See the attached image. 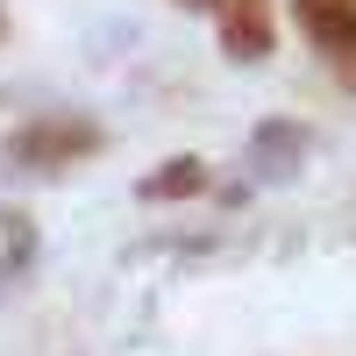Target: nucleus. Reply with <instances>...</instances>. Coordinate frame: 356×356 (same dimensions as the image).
<instances>
[{
  "label": "nucleus",
  "mask_w": 356,
  "mask_h": 356,
  "mask_svg": "<svg viewBox=\"0 0 356 356\" xmlns=\"http://www.w3.org/2000/svg\"><path fill=\"white\" fill-rule=\"evenodd\" d=\"M0 36H8V15H0Z\"/></svg>",
  "instance_id": "7"
},
{
  "label": "nucleus",
  "mask_w": 356,
  "mask_h": 356,
  "mask_svg": "<svg viewBox=\"0 0 356 356\" xmlns=\"http://www.w3.org/2000/svg\"><path fill=\"white\" fill-rule=\"evenodd\" d=\"M292 22L307 29V43L335 72V86L356 93V0H292Z\"/></svg>",
  "instance_id": "2"
},
{
  "label": "nucleus",
  "mask_w": 356,
  "mask_h": 356,
  "mask_svg": "<svg viewBox=\"0 0 356 356\" xmlns=\"http://www.w3.org/2000/svg\"><path fill=\"white\" fill-rule=\"evenodd\" d=\"M307 150H314V136H307L300 122H264V129L250 136V171L278 186V178H292V171L307 164Z\"/></svg>",
  "instance_id": "4"
},
{
  "label": "nucleus",
  "mask_w": 356,
  "mask_h": 356,
  "mask_svg": "<svg viewBox=\"0 0 356 356\" xmlns=\"http://www.w3.org/2000/svg\"><path fill=\"white\" fill-rule=\"evenodd\" d=\"M214 36H221V50L235 57V65H264L271 43H278L271 0H214Z\"/></svg>",
  "instance_id": "3"
},
{
  "label": "nucleus",
  "mask_w": 356,
  "mask_h": 356,
  "mask_svg": "<svg viewBox=\"0 0 356 356\" xmlns=\"http://www.w3.org/2000/svg\"><path fill=\"white\" fill-rule=\"evenodd\" d=\"M178 8H186V15H214V0H178Z\"/></svg>",
  "instance_id": "6"
},
{
  "label": "nucleus",
  "mask_w": 356,
  "mask_h": 356,
  "mask_svg": "<svg viewBox=\"0 0 356 356\" xmlns=\"http://www.w3.org/2000/svg\"><path fill=\"white\" fill-rule=\"evenodd\" d=\"M100 150H107V129L93 122V114L57 107V114H29V122L0 143V171H15V178H57V171H72V164L100 157Z\"/></svg>",
  "instance_id": "1"
},
{
  "label": "nucleus",
  "mask_w": 356,
  "mask_h": 356,
  "mask_svg": "<svg viewBox=\"0 0 356 356\" xmlns=\"http://www.w3.org/2000/svg\"><path fill=\"white\" fill-rule=\"evenodd\" d=\"M193 193H207V157H164L150 178H136V200H150V207L193 200Z\"/></svg>",
  "instance_id": "5"
}]
</instances>
